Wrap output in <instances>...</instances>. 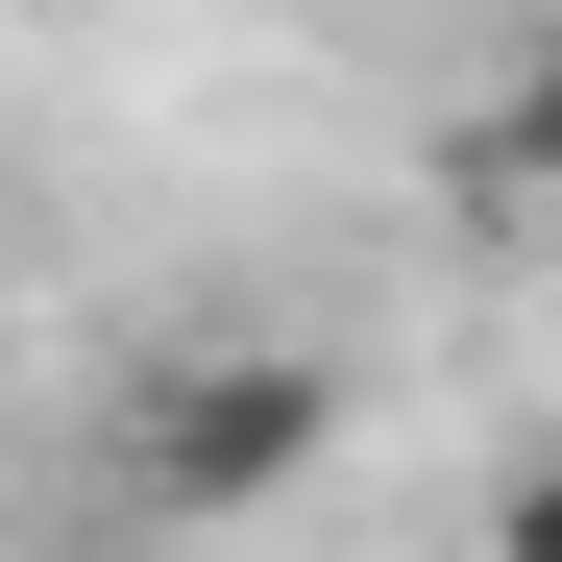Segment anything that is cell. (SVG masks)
I'll return each instance as SVG.
<instances>
[{"label": "cell", "instance_id": "1", "mask_svg": "<svg viewBox=\"0 0 562 562\" xmlns=\"http://www.w3.org/2000/svg\"><path fill=\"white\" fill-rule=\"evenodd\" d=\"M318 416H342L318 367H196V392L147 416V490H171V514H245L269 464H318Z\"/></svg>", "mask_w": 562, "mask_h": 562}, {"label": "cell", "instance_id": "2", "mask_svg": "<svg viewBox=\"0 0 562 562\" xmlns=\"http://www.w3.org/2000/svg\"><path fill=\"white\" fill-rule=\"evenodd\" d=\"M490 562H562V440H538L514 490H490Z\"/></svg>", "mask_w": 562, "mask_h": 562}]
</instances>
